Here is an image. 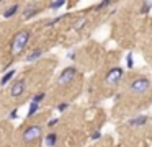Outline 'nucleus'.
<instances>
[{"label": "nucleus", "instance_id": "20", "mask_svg": "<svg viewBox=\"0 0 152 147\" xmlns=\"http://www.w3.org/2000/svg\"><path fill=\"white\" fill-rule=\"evenodd\" d=\"M90 139H92V140H98V139H102V131H98V129L93 131L92 136H90Z\"/></svg>", "mask_w": 152, "mask_h": 147}, {"label": "nucleus", "instance_id": "3", "mask_svg": "<svg viewBox=\"0 0 152 147\" xmlns=\"http://www.w3.org/2000/svg\"><path fill=\"white\" fill-rule=\"evenodd\" d=\"M75 75H77V69L74 67V65H69V67H66L59 75H57V80L56 82H57L59 87H66V85H69L70 82L75 78Z\"/></svg>", "mask_w": 152, "mask_h": 147}, {"label": "nucleus", "instance_id": "5", "mask_svg": "<svg viewBox=\"0 0 152 147\" xmlns=\"http://www.w3.org/2000/svg\"><path fill=\"white\" fill-rule=\"evenodd\" d=\"M43 136V127L38 126V124H33V126H28L23 132V140L25 142H34L39 137Z\"/></svg>", "mask_w": 152, "mask_h": 147}, {"label": "nucleus", "instance_id": "10", "mask_svg": "<svg viewBox=\"0 0 152 147\" xmlns=\"http://www.w3.org/2000/svg\"><path fill=\"white\" fill-rule=\"evenodd\" d=\"M39 111V105L33 103V101H30V106H28V113H26V118L28 119H31V118L36 116V113Z\"/></svg>", "mask_w": 152, "mask_h": 147}, {"label": "nucleus", "instance_id": "17", "mask_svg": "<svg viewBox=\"0 0 152 147\" xmlns=\"http://www.w3.org/2000/svg\"><path fill=\"white\" fill-rule=\"evenodd\" d=\"M44 97H46V95H44V91H39V93H36L33 98H31V101H33V103H36V105H41V101L44 100Z\"/></svg>", "mask_w": 152, "mask_h": 147}, {"label": "nucleus", "instance_id": "25", "mask_svg": "<svg viewBox=\"0 0 152 147\" xmlns=\"http://www.w3.org/2000/svg\"><path fill=\"white\" fill-rule=\"evenodd\" d=\"M0 2H2V0H0Z\"/></svg>", "mask_w": 152, "mask_h": 147}, {"label": "nucleus", "instance_id": "13", "mask_svg": "<svg viewBox=\"0 0 152 147\" xmlns=\"http://www.w3.org/2000/svg\"><path fill=\"white\" fill-rule=\"evenodd\" d=\"M39 13V8H36V7H31V8H26L23 12V18L25 20H30V18H33L34 15H38Z\"/></svg>", "mask_w": 152, "mask_h": 147}, {"label": "nucleus", "instance_id": "4", "mask_svg": "<svg viewBox=\"0 0 152 147\" xmlns=\"http://www.w3.org/2000/svg\"><path fill=\"white\" fill-rule=\"evenodd\" d=\"M123 77H124V69L113 67V69H110L108 74L105 75V82L108 85H111V87H115V85H118L119 82L123 80Z\"/></svg>", "mask_w": 152, "mask_h": 147}, {"label": "nucleus", "instance_id": "21", "mask_svg": "<svg viewBox=\"0 0 152 147\" xmlns=\"http://www.w3.org/2000/svg\"><path fill=\"white\" fill-rule=\"evenodd\" d=\"M67 108H69V103H67V101H62V103L57 105V111H61V113H62V111H66Z\"/></svg>", "mask_w": 152, "mask_h": 147}, {"label": "nucleus", "instance_id": "16", "mask_svg": "<svg viewBox=\"0 0 152 147\" xmlns=\"http://www.w3.org/2000/svg\"><path fill=\"white\" fill-rule=\"evenodd\" d=\"M126 67L128 69L134 67V56H132V52H128V54H126Z\"/></svg>", "mask_w": 152, "mask_h": 147}, {"label": "nucleus", "instance_id": "15", "mask_svg": "<svg viewBox=\"0 0 152 147\" xmlns=\"http://www.w3.org/2000/svg\"><path fill=\"white\" fill-rule=\"evenodd\" d=\"M66 2L67 0H54V2L49 5V8L51 10H59V8H62V7L66 5Z\"/></svg>", "mask_w": 152, "mask_h": 147}, {"label": "nucleus", "instance_id": "8", "mask_svg": "<svg viewBox=\"0 0 152 147\" xmlns=\"http://www.w3.org/2000/svg\"><path fill=\"white\" fill-rule=\"evenodd\" d=\"M41 56H43V49H41V48H36V49H33V51H31L30 54L26 56V61H28V62H34V61H38Z\"/></svg>", "mask_w": 152, "mask_h": 147}, {"label": "nucleus", "instance_id": "19", "mask_svg": "<svg viewBox=\"0 0 152 147\" xmlns=\"http://www.w3.org/2000/svg\"><path fill=\"white\" fill-rule=\"evenodd\" d=\"M64 18H66V15H59V16H56V18H53V20H48L46 26H54L56 23H59L61 20H64Z\"/></svg>", "mask_w": 152, "mask_h": 147}, {"label": "nucleus", "instance_id": "6", "mask_svg": "<svg viewBox=\"0 0 152 147\" xmlns=\"http://www.w3.org/2000/svg\"><path fill=\"white\" fill-rule=\"evenodd\" d=\"M25 90H26V82H25V78H20V80H17L13 83V87L10 88V95L13 98H18L25 93Z\"/></svg>", "mask_w": 152, "mask_h": 147}, {"label": "nucleus", "instance_id": "18", "mask_svg": "<svg viewBox=\"0 0 152 147\" xmlns=\"http://www.w3.org/2000/svg\"><path fill=\"white\" fill-rule=\"evenodd\" d=\"M113 2H115V0H102V2L95 7V10H103V8H106V7H110Z\"/></svg>", "mask_w": 152, "mask_h": 147}, {"label": "nucleus", "instance_id": "12", "mask_svg": "<svg viewBox=\"0 0 152 147\" xmlns=\"http://www.w3.org/2000/svg\"><path fill=\"white\" fill-rule=\"evenodd\" d=\"M44 142H46L48 147H54L57 144V134L56 132H49L46 136V139H44Z\"/></svg>", "mask_w": 152, "mask_h": 147}, {"label": "nucleus", "instance_id": "14", "mask_svg": "<svg viewBox=\"0 0 152 147\" xmlns=\"http://www.w3.org/2000/svg\"><path fill=\"white\" fill-rule=\"evenodd\" d=\"M151 10H152V2L151 0H144L142 5H141V8H139V13H141V15H147Z\"/></svg>", "mask_w": 152, "mask_h": 147}, {"label": "nucleus", "instance_id": "23", "mask_svg": "<svg viewBox=\"0 0 152 147\" xmlns=\"http://www.w3.org/2000/svg\"><path fill=\"white\" fill-rule=\"evenodd\" d=\"M57 123H59V119H57V118H54V119H49V123H48V127H54Z\"/></svg>", "mask_w": 152, "mask_h": 147}, {"label": "nucleus", "instance_id": "2", "mask_svg": "<svg viewBox=\"0 0 152 147\" xmlns=\"http://www.w3.org/2000/svg\"><path fill=\"white\" fill-rule=\"evenodd\" d=\"M30 38H31V33L30 31H26V29L18 31L17 34H15V38H13V42H12V54H13V56L20 54V52L26 48Z\"/></svg>", "mask_w": 152, "mask_h": 147}, {"label": "nucleus", "instance_id": "22", "mask_svg": "<svg viewBox=\"0 0 152 147\" xmlns=\"http://www.w3.org/2000/svg\"><path fill=\"white\" fill-rule=\"evenodd\" d=\"M17 118H18V110L15 108V110L10 111V114H8V119H17Z\"/></svg>", "mask_w": 152, "mask_h": 147}, {"label": "nucleus", "instance_id": "11", "mask_svg": "<svg viewBox=\"0 0 152 147\" xmlns=\"http://www.w3.org/2000/svg\"><path fill=\"white\" fill-rule=\"evenodd\" d=\"M15 74H17V70L15 69H10V70H7L4 74V77H2V80H0V85H7L8 82L12 80V78L15 77Z\"/></svg>", "mask_w": 152, "mask_h": 147}, {"label": "nucleus", "instance_id": "7", "mask_svg": "<svg viewBox=\"0 0 152 147\" xmlns=\"http://www.w3.org/2000/svg\"><path fill=\"white\" fill-rule=\"evenodd\" d=\"M149 123V116L147 114H139V116H134L128 121V126L129 127H142Z\"/></svg>", "mask_w": 152, "mask_h": 147}, {"label": "nucleus", "instance_id": "24", "mask_svg": "<svg viewBox=\"0 0 152 147\" xmlns=\"http://www.w3.org/2000/svg\"><path fill=\"white\" fill-rule=\"evenodd\" d=\"M67 57H69V59H72V61H74V59H75V52H74V51H70L69 54H67Z\"/></svg>", "mask_w": 152, "mask_h": 147}, {"label": "nucleus", "instance_id": "1", "mask_svg": "<svg viewBox=\"0 0 152 147\" xmlns=\"http://www.w3.org/2000/svg\"><path fill=\"white\" fill-rule=\"evenodd\" d=\"M151 87H152L151 78L145 77V75H139L129 83V91H132L134 95H144L151 90Z\"/></svg>", "mask_w": 152, "mask_h": 147}, {"label": "nucleus", "instance_id": "9", "mask_svg": "<svg viewBox=\"0 0 152 147\" xmlns=\"http://www.w3.org/2000/svg\"><path fill=\"white\" fill-rule=\"evenodd\" d=\"M18 10H20V7L15 3V5H10L8 8L4 10V18H12V16H15L18 13Z\"/></svg>", "mask_w": 152, "mask_h": 147}]
</instances>
